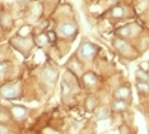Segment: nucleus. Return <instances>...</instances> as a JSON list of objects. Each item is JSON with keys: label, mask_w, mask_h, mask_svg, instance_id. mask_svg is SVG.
I'll return each instance as SVG.
<instances>
[{"label": "nucleus", "mask_w": 149, "mask_h": 134, "mask_svg": "<svg viewBox=\"0 0 149 134\" xmlns=\"http://www.w3.org/2000/svg\"><path fill=\"white\" fill-rule=\"evenodd\" d=\"M8 67H9L8 63H0V74L4 73V72L8 69Z\"/></svg>", "instance_id": "nucleus-15"}, {"label": "nucleus", "mask_w": 149, "mask_h": 134, "mask_svg": "<svg viewBox=\"0 0 149 134\" xmlns=\"http://www.w3.org/2000/svg\"><path fill=\"white\" fill-rule=\"evenodd\" d=\"M110 14H111V17H112V18H116V19L124 18V17H125V9H124V6H121V5L113 6V8L111 9Z\"/></svg>", "instance_id": "nucleus-8"}, {"label": "nucleus", "mask_w": 149, "mask_h": 134, "mask_svg": "<svg viewBox=\"0 0 149 134\" xmlns=\"http://www.w3.org/2000/svg\"><path fill=\"white\" fill-rule=\"evenodd\" d=\"M42 77H43V79H45L47 83H54V82L56 81V77H57L56 70L52 69V68H46V69L43 70V73H42Z\"/></svg>", "instance_id": "nucleus-6"}, {"label": "nucleus", "mask_w": 149, "mask_h": 134, "mask_svg": "<svg viewBox=\"0 0 149 134\" xmlns=\"http://www.w3.org/2000/svg\"><path fill=\"white\" fill-rule=\"evenodd\" d=\"M108 115H110V112H108V110L106 107H98L97 112H96V119L97 120H104L108 118Z\"/></svg>", "instance_id": "nucleus-11"}, {"label": "nucleus", "mask_w": 149, "mask_h": 134, "mask_svg": "<svg viewBox=\"0 0 149 134\" xmlns=\"http://www.w3.org/2000/svg\"><path fill=\"white\" fill-rule=\"evenodd\" d=\"M83 81L87 87H93V86H96V83H97V77L93 73H87V74H84Z\"/></svg>", "instance_id": "nucleus-10"}, {"label": "nucleus", "mask_w": 149, "mask_h": 134, "mask_svg": "<svg viewBox=\"0 0 149 134\" xmlns=\"http://www.w3.org/2000/svg\"><path fill=\"white\" fill-rule=\"evenodd\" d=\"M96 51H97L96 45L91 43L89 41H84L79 47V55H80V58H83V59H91V58H93V55L96 54Z\"/></svg>", "instance_id": "nucleus-1"}, {"label": "nucleus", "mask_w": 149, "mask_h": 134, "mask_svg": "<svg viewBox=\"0 0 149 134\" xmlns=\"http://www.w3.org/2000/svg\"><path fill=\"white\" fill-rule=\"evenodd\" d=\"M0 134H8V129H6L5 126L0 125Z\"/></svg>", "instance_id": "nucleus-16"}, {"label": "nucleus", "mask_w": 149, "mask_h": 134, "mask_svg": "<svg viewBox=\"0 0 149 134\" xmlns=\"http://www.w3.org/2000/svg\"><path fill=\"white\" fill-rule=\"evenodd\" d=\"M136 79H138V82H148V79H149L148 73L143 69H139L136 72Z\"/></svg>", "instance_id": "nucleus-12"}, {"label": "nucleus", "mask_w": 149, "mask_h": 134, "mask_svg": "<svg viewBox=\"0 0 149 134\" xmlns=\"http://www.w3.org/2000/svg\"><path fill=\"white\" fill-rule=\"evenodd\" d=\"M77 32V26L74 23H63L59 27V33L63 37H68V36H73Z\"/></svg>", "instance_id": "nucleus-3"}, {"label": "nucleus", "mask_w": 149, "mask_h": 134, "mask_svg": "<svg viewBox=\"0 0 149 134\" xmlns=\"http://www.w3.org/2000/svg\"><path fill=\"white\" fill-rule=\"evenodd\" d=\"M46 37H47V41H49V42H51V43H54L56 41V33L54 32V31H49V32L46 33Z\"/></svg>", "instance_id": "nucleus-14"}, {"label": "nucleus", "mask_w": 149, "mask_h": 134, "mask_svg": "<svg viewBox=\"0 0 149 134\" xmlns=\"http://www.w3.org/2000/svg\"><path fill=\"white\" fill-rule=\"evenodd\" d=\"M19 93V89L15 84H6L0 88V95L4 98H15Z\"/></svg>", "instance_id": "nucleus-2"}, {"label": "nucleus", "mask_w": 149, "mask_h": 134, "mask_svg": "<svg viewBox=\"0 0 149 134\" xmlns=\"http://www.w3.org/2000/svg\"><path fill=\"white\" fill-rule=\"evenodd\" d=\"M131 96V91L130 88L126 87V86H123V87H118L113 93L115 100H124V101H127Z\"/></svg>", "instance_id": "nucleus-4"}, {"label": "nucleus", "mask_w": 149, "mask_h": 134, "mask_svg": "<svg viewBox=\"0 0 149 134\" xmlns=\"http://www.w3.org/2000/svg\"><path fill=\"white\" fill-rule=\"evenodd\" d=\"M27 110L23 106H13L12 107V115L15 120H23L26 118Z\"/></svg>", "instance_id": "nucleus-5"}, {"label": "nucleus", "mask_w": 149, "mask_h": 134, "mask_svg": "<svg viewBox=\"0 0 149 134\" xmlns=\"http://www.w3.org/2000/svg\"><path fill=\"white\" fill-rule=\"evenodd\" d=\"M131 32H133V27L131 26H123L120 27V28L116 29V35L120 36V37H129L131 35Z\"/></svg>", "instance_id": "nucleus-9"}, {"label": "nucleus", "mask_w": 149, "mask_h": 134, "mask_svg": "<svg viewBox=\"0 0 149 134\" xmlns=\"http://www.w3.org/2000/svg\"><path fill=\"white\" fill-rule=\"evenodd\" d=\"M111 107H112L113 111L116 112H121V111H125L127 107V102L124 101V100H115L112 102V105H111Z\"/></svg>", "instance_id": "nucleus-7"}, {"label": "nucleus", "mask_w": 149, "mask_h": 134, "mask_svg": "<svg viewBox=\"0 0 149 134\" xmlns=\"http://www.w3.org/2000/svg\"><path fill=\"white\" fill-rule=\"evenodd\" d=\"M138 91L149 93V84H148V82H138Z\"/></svg>", "instance_id": "nucleus-13"}]
</instances>
